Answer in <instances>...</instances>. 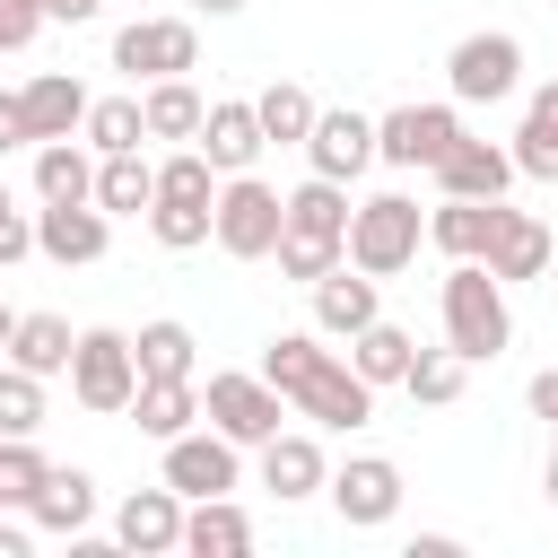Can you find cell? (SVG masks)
<instances>
[{"label": "cell", "instance_id": "30", "mask_svg": "<svg viewBox=\"0 0 558 558\" xmlns=\"http://www.w3.org/2000/svg\"><path fill=\"white\" fill-rule=\"evenodd\" d=\"M70 323L61 314H17V331H9V366H26V375H70Z\"/></svg>", "mask_w": 558, "mask_h": 558}, {"label": "cell", "instance_id": "48", "mask_svg": "<svg viewBox=\"0 0 558 558\" xmlns=\"http://www.w3.org/2000/svg\"><path fill=\"white\" fill-rule=\"evenodd\" d=\"M9 331H17V314H9V305H0V349H9Z\"/></svg>", "mask_w": 558, "mask_h": 558}, {"label": "cell", "instance_id": "39", "mask_svg": "<svg viewBox=\"0 0 558 558\" xmlns=\"http://www.w3.org/2000/svg\"><path fill=\"white\" fill-rule=\"evenodd\" d=\"M44 427V375L0 366V436H35Z\"/></svg>", "mask_w": 558, "mask_h": 558}, {"label": "cell", "instance_id": "46", "mask_svg": "<svg viewBox=\"0 0 558 558\" xmlns=\"http://www.w3.org/2000/svg\"><path fill=\"white\" fill-rule=\"evenodd\" d=\"M0 558H26V523H0Z\"/></svg>", "mask_w": 558, "mask_h": 558}, {"label": "cell", "instance_id": "9", "mask_svg": "<svg viewBox=\"0 0 558 558\" xmlns=\"http://www.w3.org/2000/svg\"><path fill=\"white\" fill-rule=\"evenodd\" d=\"M323 488H331V506H340L349 532H375V523L401 514V462H384V453H349Z\"/></svg>", "mask_w": 558, "mask_h": 558}, {"label": "cell", "instance_id": "45", "mask_svg": "<svg viewBox=\"0 0 558 558\" xmlns=\"http://www.w3.org/2000/svg\"><path fill=\"white\" fill-rule=\"evenodd\" d=\"M105 0H44V17H61V26H87Z\"/></svg>", "mask_w": 558, "mask_h": 558}, {"label": "cell", "instance_id": "27", "mask_svg": "<svg viewBox=\"0 0 558 558\" xmlns=\"http://www.w3.org/2000/svg\"><path fill=\"white\" fill-rule=\"evenodd\" d=\"M148 201H157V166H148L140 148L96 157V209H105V218H140Z\"/></svg>", "mask_w": 558, "mask_h": 558}, {"label": "cell", "instance_id": "21", "mask_svg": "<svg viewBox=\"0 0 558 558\" xmlns=\"http://www.w3.org/2000/svg\"><path fill=\"white\" fill-rule=\"evenodd\" d=\"M279 209H288V227H279V235H331V244H349V183L305 174L296 192H279Z\"/></svg>", "mask_w": 558, "mask_h": 558}, {"label": "cell", "instance_id": "2", "mask_svg": "<svg viewBox=\"0 0 558 558\" xmlns=\"http://www.w3.org/2000/svg\"><path fill=\"white\" fill-rule=\"evenodd\" d=\"M506 340H514L506 279H497L488 262H453V279H445V349H453L462 366H480V357H497Z\"/></svg>", "mask_w": 558, "mask_h": 558}, {"label": "cell", "instance_id": "47", "mask_svg": "<svg viewBox=\"0 0 558 558\" xmlns=\"http://www.w3.org/2000/svg\"><path fill=\"white\" fill-rule=\"evenodd\" d=\"M192 9H201V17H235L244 0H192Z\"/></svg>", "mask_w": 558, "mask_h": 558}, {"label": "cell", "instance_id": "29", "mask_svg": "<svg viewBox=\"0 0 558 558\" xmlns=\"http://www.w3.org/2000/svg\"><path fill=\"white\" fill-rule=\"evenodd\" d=\"M35 192L44 201H96V157L78 140H35Z\"/></svg>", "mask_w": 558, "mask_h": 558}, {"label": "cell", "instance_id": "16", "mask_svg": "<svg viewBox=\"0 0 558 558\" xmlns=\"http://www.w3.org/2000/svg\"><path fill=\"white\" fill-rule=\"evenodd\" d=\"M113 541L122 549H140V558H166V549H183V497L157 480V488H131L122 497V514H113Z\"/></svg>", "mask_w": 558, "mask_h": 558}, {"label": "cell", "instance_id": "4", "mask_svg": "<svg viewBox=\"0 0 558 558\" xmlns=\"http://www.w3.org/2000/svg\"><path fill=\"white\" fill-rule=\"evenodd\" d=\"M279 227H288V209H279V192H270L262 174H227V183H218V201H209V244H218V253L270 262Z\"/></svg>", "mask_w": 558, "mask_h": 558}, {"label": "cell", "instance_id": "8", "mask_svg": "<svg viewBox=\"0 0 558 558\" xmlns=\"http://www.w3.org/2000/svg\"><path fill=\"white\" fill-rule=\"evenodd\" d=\"M445 78H453V96L462 105H497V96H514L523 87V44L514 35H462L453 44V61H445Z\"/></svg>", "mask_w": 558, "mask_h": 558}, {"label": "cell", "instance_id": "20", "mask_svg": "<svg viewBox=\"0 0 558 558\" xmlns=\"http://www.w3.org/2000/svg\"><path fill=\"white\" fill-rule=\"evenodd\" d=\"M183 549L192 558H244L253 549V514L235 497H192L183 506Z\"/></svg>", "mask_w": 558, "mask_h": 558}, {"label": "cell", "instance_id": "23", "mask_svg": "<svg viewBox=\"0 0 558 558\" xmlns=\"http://www.w3.org/2000/svg\"><path fill=\"white\" fill-rule=\"evenodd\" d=\"M323 480H331V462H323V445H314V436L279 427V436L262 445V488H270V497H314Z\"/></svg>", "mask_w": 558, "mask_h": 558}, {"label": "cell", "instance_id": "28", "mask_svg": "<svg viewBox=\"0 0 558 558\" xmlns=\"http://www.w3.org/2000/svg\"><path fill=\"white\" fill-rule=\"evenodd\" d=\"M201 113H209V96H201L192 78H148V87H140V122H148V140H192Z\"/></svg>", "mask_w": 558, "mask_h": 558}, {"label": "cell", "instance_id": "38", "mask_svg": "<svg viewBox=\"0 0 558 558\" xmlns=\"http://www.w3.org/2000/svg\"><path fill=\"white\" fill-rule=\"evenodd\" d=\"M148 235H157L166 253L209 244V201H148Z\"/></svg>", "mask_w": 558, "mask_h": 558}, {"label": "cell", "instance_id": "31", "mask_svg": "<svg viewBox=\"0 0 558 558\" xmlns=\"http://www.w3.org/2000/svg\"><path fill=\"white\" fill-rule=\"evenodd\" d=\"M253 122H262V140H279V148H305V131H314V96H305L296 78H270V87L253 96Z\"/></svg>", "mask_w": 558, "mask_h": 558}, {"label": "cell", "instance_id": "24", "mask_svg": "<svg viewBox=\"0 0 558 558\" xmlns=\"http://www.w3.org/2000/svg\"><path fill=\"white\" fill-rule=\"evenodd\" d=\"M488 227H497V201H462V192H445V201L427 209V244L453 253V262H480V253H488Z\"/></svg>", "mask_w": 558, "mask_h": 558}, {"label": "cell", "instance_id": "19", "mask_svg": "<svg viewBox=\"0 0 558 558\" xmlns=\"http://www.w3.org/2000/svg\"><path fill=\"white\" fill-rule=\"evenodd\" d=\"M17 105H26V140H78V122H87V87H78L70 70L26 78V87H17Z\"/></svg>", "mask_w": 558, "mask_h": 558}, {"label": "cell", "instance_id": "11", "mask_svg": "<svg viewBox=\"0 0 558 558\" xmlns=\"http://www.w3.org/2000/svg\"><path fill=\"white\" fill-rule=\"evenodd\" d=\"M235 453L244 445H227L218 427H183V436H166V488L174 497H227L235 488Z\"/></svg>", "mask_w": 558, "mask_h": 558}, {"label": "cell", "instance_id": "10", "mask_svg": "<svg viewBox=\"0 0 558 558\" xmlns=\"http://www.w3.org/2000/svg\"><path fill=\"white\" fill-rule=\"evenodd\" d=\"M453 140H462L453 105H392V113L375 122V157H384V166H410V174H418V166H436Z\"/></svg>", "mask_w": 558, "mask_h": 558}, {"label": "cell", "instance_id": "3", "mask_svg": "<svg viewBox=\"0 0 558 558\" xmlns=\"http://www.w3.org/2000/svg\"><path fill=\"white\" fill-rule=\"evenodd\" d=\"M418 235H427V218H418L410 192H375V201L349 209V262H357L366 279L410 270V262H418Z\"/></svg>", "mask_w": 558, "mask_h": 558}, {"label": "cell", "instance_id": "51", "mask_svg": "<svg viewBox=\"0 0 558 558\" xmlns=\"http://www.w3.org/2000/svg\"><path fill=\"white\" fill-rule=\"evenodd\" d=\"M541 279H558V253H549V270H541Z\"/></svg>", "mask_w": 558, "mask_h": 558}, {"label": "cell", "instance_id": "6", "mask_svg": "<svg viewBox=\"0 0 558 558\" xmlns=\"http://www.w3.org/2000/svg\"><path fill=\"white\" fill-rule=\"evenodd\" d=\"M279 384L270 375H209L201 384V418L227 436V445H270L279 436Z\"/></svg>", "mask_w": 558, "mask_h": 558}, {"label": "cell", "instance_id": "15", "mask_svg": "<svg viewBox=\"0 0 558 558\" xmlns=\"http://www.w3.org/2000/svg\"><path fill=\"white\" fill-rule=\"evenodd\" d=\"M375 314H384V305H375V279H366L357 262H331V270L314 279V331H323V340H357Z\"/></svg>", "mask_w": 558, "mask_h": 558}, {"label": "cell", "instance_id": "22", "mask_svg": "<svg viewBox=\"0 0 558 558\" xmlns=\"http://www.w3.org/2000/svg\"><path fill=\"white\" fill-rule=\"evenodd\" d=\"M131 418H140V436H183L192 418H201V384L192 375H140V392H131Z\"/></svg>", "mask_w": 558, "mask_h": 558}, {"label": "cell", "instance_id": "35", "mask_svg": "<svg viewBox=\"0 0 558 558\" xmlns=\"http://www.w3.org/2000/svg\"><path fill=\"white\" fill-rule=\"evenodd\" d=\"M44 453H35V436H0V506L9 514H26L35 506V488H44Z\"/></svg>", "mask_w": 558, "mask_h": 558}, {"label": "cell", "instance_id": "32", "mask_svg": "<svg viewBox=\"0 0 558 558\" xmlns=\"http://www.w3.org/2000/svg\"><path fill=\"white\" fill-rule=\"evenodd\" d=\"M78 140H87L96 157H113V148H140V140H148V122H140V96H87V122H78Z\"/></svg>", "mask_w": 558, "mask_h": 558}, {"label": "cell", "instance_id": "50", "mask_svg": "<svg viewBox=\"0 0 558 558\" xmlns=\"http://www.w3.org/2000/svg\"><path fill=\"white\" fill-rule=\"evenodd\" d=\"M9 9H35V17H44V0H9Z\"/></svg>", "mask_w": 558, "mask_h": 558}, {"label": "cell", "instance_id": "18", "mask_svg": "<svg viewBox=\"0 0 558 558\" xmlns=\"http://www.w3.org/2000/svg\"><path fill=\"white\" fill-rule=\"evenodd\" d=\"M549 253H558V244H549V227H541L532 209H506V201H497V227H488V253H480V262L514 288V279H541V270H549Z\"/></svg>", "mask_w": 558, "mask_h": 558}, {"label": "cell", "instance_id": "44", "mask_svg": "<svg viewBox=\"0 0 558 558\" xmlns=\"http://www.w3.org/2000/svg\"><path fill=\"white\" fill-rule=\"evenodd\" d=\"M9 148H26V105H17V96H0V157H9Z\"/></svg>", "mask_w": 558, "mask_h": 558}, {"label": "cell", "instance_id": "13", "mask_svg": "<svg viewBox=\"0 0 558 558\" xmlns=\"http://www.w3.org/2000/svg\"><path fill=\"white\" fill-rule=\"evenodd\" d=\"M305 157H314V174H331V183H349V174H366L375 166V122L366 113H349V105H314V131H305Z\"/></svg>", "mask_w": 558, "mask_h": 558}, {"label": "cell", "instance_id": "7", "mask_svg": "<svg viewBox=\"0 0 558 558\" xmlns=\"http://www.w3.org/2000/svg\"><path fill=\"white\" fill-rule=\"evenodd\" d=\"M113 70H131V78H192V70H201L192 17H131V26L113 35Z\"/></svg>", "mask_w": 558, "mask_h": 558}, {"label": "cell", "instance_id": "26", "mask_svg": "<svg viewBox=\"0 0 558 558\" xmlns=\"http://www.w3.org/2000/svg\"><path fill=\"white\" fill-rule=\"evenodd\" d=\"M514 174H532V183H558V78L549 87H532V105H523V131H514Z\"/></svg>", "mask_w": 558, "mask_h": 558}, {"label": "cell", "instance_id": "41", "mask_svg": "<svg viewBox=\"0 0 558 558\" xmlns=\"http://www.w3.org/2000/svg\"><path fill=\"white\" fill-rule=\"evenodd\" d=\"M26 253H35V218H26V209L9 201V183H0V270L26 262Z\"/></svg>", "mask_w": 558, "mask_h": 558}, {"label": "cell", "instance_id": "1", "mask_svg": "<svg viewBox=\"0 0 558 558\" xmlns=\"http://www.w3.org/2000/svg\"><path fill=\"white\" fill-rule=\"evenodd\" d=\"M262 375H270L279 401L305 410L314 427H366V418H375V384H366L349 357H331L314 331H279V340L262 349Z\"/></svg>", "mask_w": 558, "mask_h": 558}, {"label": "cell", "instance_id": "14", "mask_svg": "<svg viewBox=\"0 0 558 558\" xmlns=\"http://www.w3.org/2000/svg\"><path fill=\"white\" fill-rule=\"evenodd\" d=\"M192 148H201V157H209L218 174H253V157H262L270 140H262V122H253V105H244V96H218V105L201 113Z\"/></svg>", "mask_w": 558, "mask_h": 558}, {"label": "cell", "instance_id": "43", "mask_svg": "<svg viewBox=\"0 0 558 558\" xmlns=\"http://www.w3.org/2000/svg\"><path fill=\"white\" fill-rule=\"evenodd\" d=\"M523 401H532V418H549V427H558V366H541V375L523 384Z\"/></svg>", "mask_w": 558, "mask_h": 558}, {"label": "cell", "instance_id": "17", "mask_svg": "<svg viewBox=\"0 0 558 558\" xmlns=\"http://www.w3.org/2000/svg\"><path fill=\"white\" fill-rule=\"evenodd\" d=\"M427 174H436L445 192H462V201H506V183H514V157H506L497 140H471V131H462V140H453V148H445Z\"/></svg>", "mask_w": 558, "mask_h": 558}, {"label": "cell", "instance_id": "25", "mask_svg": "<svg viewBox=\"0 0 558 558\" xmlns=\"http://www.w3.org/2000/svg\"><path fill=\"white\" fill-rule=\"evenodd\" d=\"M26 514H35V523H44V532H70V541H78V532H87V514H96V480H87V471H78V462H52V471H44V488H35V506H26Z\"/></svg>", "mask_w": 558, "mask_h": 558}, {"label": "cell", "instance_id": "37", "mask_svg": "<svg viewBox=\"0 0 558 558\" xmlns=\"http://www.w3.org/2000/svg\"><path fill=\"white\" fill-rule=\"evenodd\" d=\"M157 201H218V166H209V157L183 140V148L157 166Z\"/></svg>", "mask_w": 558, "mask_h": 558}, {"label": "cell", "instance_id": "34", "mask_svg": "<svg viewBox=\"0 0 558 558\" xmlns=\"http://www.w3.org/2000/svg\"><path fill=\"white\" fill-rule=\"evenodd\" d=\"M462 357L453 349H410V366H401V392L410 401H427V410H445V401H462Z\"/></svg>", "mask_w": 558, "mask_h": 558}, {"label": "cell", "instance_id": "33", "mask_svg": "<svg viewBox=\"0 0 558 558\" xmlns=\"http://www.w3.org/2000/svg\"><path fill=\"white\" fill-rule=\"evenodd\" d=\"M410 349H418V340H410L401 323H384V314H375V323H366V331L349 340V366H357L366 384H401V366H410Z\"/></svg>", "mask_w": 558, "mask_h": 558}, {"label": "cell", "instance_id": "12", "mask_svg": "<svg viewBox=\"0 0 558 558\" xmlns=\"http://www.w3.org/2000/svg\"><path fill=\"white\" fill-rule=\"evenodd\" d=\"M105 244H113V218L96 201H44L35 209V253H52L61 270L70 262H105Z\"/></svg>", "mask_w": 558, "mask_h": 558}, {"label": "cell", "instance_id": "36", "mask_svg": "<svg viewBox=\"0 0 558 558\" xmlns=\"http://www.w3.org/2000/svg\"><path fill=\"white\" fill-rule=\"evenodd\" d=\"M131 366H140V375H192V331H183V323H140Z\"/></svg>", "mask_w": 558, "mask_h": 558}, {"label": "cell", "instance_id": "5", "mask_svg": "<svg viewBox=\"0 0 558 558\" xmlns=\"http://www.w3.org/2000/svg\"><path fill=\"white\" fill-rule=\"evenodd\" d=\"M70 392H78V410H96V418L131 410V392H140V366H131V331H113V323L78 331V340H70Z\"/></svg>", "mask_w": 558, "mask_h": 558}, {"label": "cell", "instance_id": "40", "mask_svg": "<svg viewBox=\"0 0 558 558\" xmlns=\"http://www.w3.org/2000/svg\"><path fill=\"white\" fill-rule=\"evenodd\" d=\"M270 253H279V270H288V279H305V288H314L331 262H349V244H331V235H279Z\"/></svg>", "mask_w": 558, "mask_h": 558}, {"label": "cell", "instance_id": "42", "mask_svg": "<svg viewBox=\"0 0 558 558\" xmlns=\"http://www.w3.org/2000/svg\"><path fill=\"white\" fill-rule=\"evenodd\" d=\"M35 26H44L35 9H9V0H0V52H26V44H35Z\"/></svg>", "mask_w": 558, "mask_h": 558}, {"label": "cell", "instance_id": "49", "mask_svg": "<svg viewBox=\"0 0 558 558\" xmlns=\"http://www.w3.org/2000/svg\"><path fill=\"white\" fill-rule=\"evenodd\" d=\"M549 506H558V445H549Z\"/></svg>", "mask_w": 558, "mask_h": 558}]
</instances>
